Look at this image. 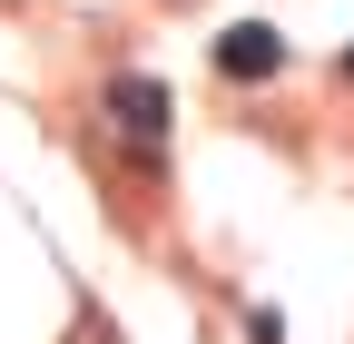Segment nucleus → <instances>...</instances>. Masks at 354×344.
Listing matches in <instances>:
<instances>
[{
  "instance_id": "7ed1b4c3",
  "label": "nucleus",
  "mask_w": 354,
  "mask_h": 344,
  "mask_svg": "<svg viewBox=\"0 0 354 344\" xmlns=\"http://www.w3.org/2000/svg\"><path fill=\"white\" fill-rule=\"evenodd\" d=\"M344 79H354V50H344Z\"/></svg>"
},
{
  "instance_id": "f03ea898",
  "label": "nucleus",
  "mask_w": 354,
  "mask_h": 344,
  "mask_svg": "<svg viewBox=\"0 0 354 344\" xmlns=\"http://www.w3.org/2000/svg\"><path fill=\"white\" fill-rule=\"evenodd\" d=\"M216 69H227V79H276L286 69V39L266 20H236V30H216Z\"/></svg>"
},
{
  "instance_id": "f257e3e1",
  "label": "nucleus",
  "mask_w": 354,
  "mask_h": 344,
  "mask_svg": "<svg viewBox=\"0 0 354 344\" xmlns=\"http://www.w3.org/2000/svg\"><path fill=\"white\" fill-rule=\"evenodd\" d=\"M109 128H118L138 157H158V148H167V89H158V79H138V69L109 79Z\"/></svg>"
}]
</instances>
